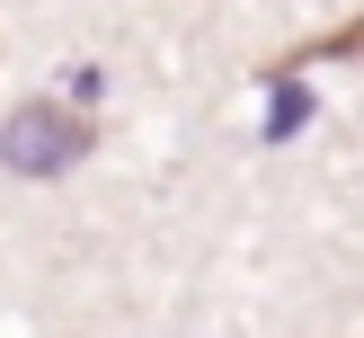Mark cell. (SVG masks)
<instances>
[{"mask_svg": "<svg viewBox=\"0 0 364 338\" xmlns=\"http://www.w3.org/2000/svg\"><path fill=\"white\" fill-rule=\"evenodd\" d=\"M98 152V125L80 116L71 98H18L0 116V169L9 178H63Z\"/></svg>", "mask_w": 364, "mask_h": 338, "instance_id": "obj_1", "label": "cell"}, {"mask_svg": "<svg viewBox=\"0 0 364 338\" xmlns=\"http://www.w3.org/2000/svg\"><path fill=\"white\" fill-rule=\"evenodd\" d=\"M311 63H364V18H355V27L311 36V45H294V53H276V71H311Z\"/></svg>", "mask_w": 364, "mask_h": 338, "instance_id": "obj_2", "label": "cell"}]
</instances>
